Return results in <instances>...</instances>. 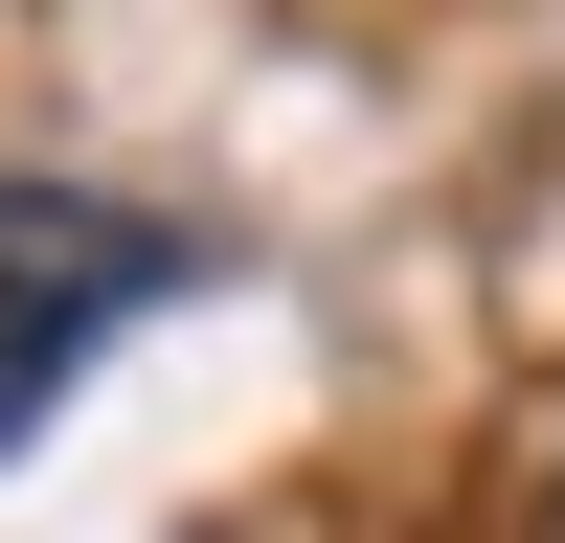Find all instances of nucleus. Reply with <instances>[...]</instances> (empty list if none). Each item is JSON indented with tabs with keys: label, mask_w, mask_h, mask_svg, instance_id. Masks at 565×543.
I'll return each mask as SVG.
<instances>
[{
	"label": "nucleus",
	"mask_w": 565,
	"mask_h": 543,
	"mask_svg": "<svg viewBox=\"0 0 565 543\" xmlns=\"http://www.w3.org/2000/svg\"><path fill=\"white\" fill-rule=\"evenodd\" d=\"M181 226H136V204H90V181H0V453L68 407V362L114 340V317H159L181 295Z\"/></svg>",
	"instance_id": "nucleus-1"
}]
</instances>
